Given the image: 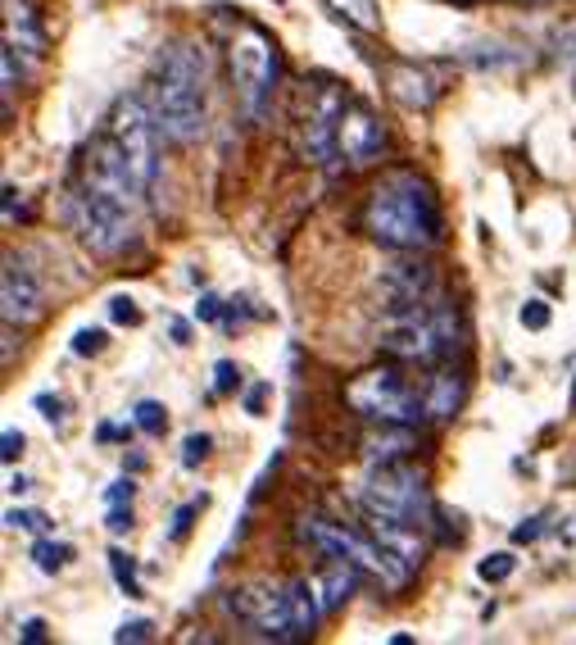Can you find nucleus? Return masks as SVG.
<instances>
[{"label": "nucleus", "mask_w": 576, "mask_h": 645, "mask_svg": "<svg viewBox=\"0 0 576 645\" xmlns=\"http://www.w3.org/2000/svg\"><path fill=\"white\" fill-rule=\"evenodd\" d=\"M359 228L368 232L377 246L386 250H431L445 237V214H440V200L431 191L427 178L400 169L386 173L377 187L368 191L359 209Z\"/></svg>", "instance_id": "f257e3e1"}, {"label": "nucleus", "mask_w": 576, "mask_h": 645, "mask_svg": "<svg viewBox=\"0 0 576 645\" xmlns=\"http://www.w3.org/2000/svg\"><path fill=\"white\" fill-rule=\"evenodd\" d=\"M205 82V50H196L191 41H173L159 55L155 82H150V110L173 146H196L205 137Z\"/></svg>", "instance_id": "f03ea898"}, {"label": "nucleus", "mask_w": 576, "mask_h": 645, "mask_svg": "<svg viewBox=\"0 0 576 645\" xmlns=\"http://www.w3.org/2000/svg\"><path fill=\"white\" fill-rule=\"evenodd\" d=\"M463 337H468V332H463L459 305L436 291V296L422 300V305L386 314V323H381V332H377V346H381V355L400 359V364L440 368L463 350Z\"/></svg>", "instance_id": "7ed1b4c3"}, {"label": "nucleus", "mask_w": 576, "mask_h": 645, "mask_svg": "<svg viewBox=\"0 0 576 645\" xmlns=\"http://www.w3.org/2000/svg\"><path fill=\"white\" fill-rule=\"evenodd\" d=\"M295 536H300L304 546L318 550L323 559H350V564H359L363 573H368L377 586H386V591H400V586L413 577V568H404L391 550L381 546L377 536H363V532H354V527L332 523V518H323V514L300 518Z\"/></svg>", "instance_id": "20e7f679"}, {"label": "nucleus", "mask_w": 576, "mask_h": 645, "mask_svg": "<svg viewBox=\"0 0 576 645\" xmlns=\"http://www.w3.org/2000/svg\"><path fill=\"white\" fill-rule=\"evenodd\" d=\"M359 505L368 518H395V523H418L431 527L436 518V500H431L427 477L409 464H377L359 487Z\"/></svg>", "instance_id": "39448f33"}, {"label": "nucleus", "mask_w": 576, "mask_h": 645, "mask_svg": "<svg viewBox=\"0 0 576 645\" xmlns=\"http://www.w3.org/2000/svg\"><path fill=\"white\" fill-rule=\"evenodd\" d=\"M227 60H232V82H236V96H241V110L259 123L268 114V105H273L277 78H282L277 41L268 37L259 23H241L232 37V50H227Z\"/></svg>", "instance_id": "423d86ee"}, {"label": "nucleus", "mask_w": 576, "mask_h": 645, "mask_svg": "<svg viewBox=\"0 0 576 645\" xmlns=\"http://www.w3.org/2000/svg\"><path fill=\"white\" fill-rule=\"evenodd\" d=\"M132 209L137 205H127V200L82 182L69 200V223L87 250H96V255H123V250L132 246V232H137Z\"/></svg>", "instance_id": "0eeeda50"}, {"label": "nucleus", "mask_w": 576, "mask_h": 645, "mask_svg": "<svg viewBox=\"0 0 576 645\" xmlns=\"http://www.w3.org/2000/svg\"><path fill=\"white\" fill-rule=\"evenodd\" d=\"M345 400L359 409L368 423H413L418 427L427 418V405H422V391L404 378L400 368L381 364V368H368L359 378L345 387Z\"/></svg>", "instance_id": "6e6552de"}, {"label": "nucleus", "mask_w": 576, "mask_h": 645, "mask_svg": "<svg viewBox=\"0 0 576 645\" xmlns=\"http://www.w3.org/2000/svg\"><path fill=\"white\" fill-rule=\"evenodd\" d=\"M345 87L336 82H304L300 96V114H295V128H300V155L318 169H327L341 150V119H345Z\"/></svg>", "instance_id": "1a4fd4ad"}, {"label": "nucleus", "mask_w": 576, "mask_h": 645, "mask_svg": "<svg viewBox=\"0 0 576 645\" xmlns=\"http://www.w3.org/2000/svg\"><path fill=\"white\" fill-rule=\"evenodd\" d=\"M105 132L118 141V150H123L137 187L150 191V182H155V173H159V137H164L159 123H155V110H150L141 96H118L114 110H109Z\"/></svg>", "instance_id": "9d476101"}, {"label": "nucleus", "mask_w": 576, "mask_h": 645, "mask_svg": "<svg viewBox=\"0 0 576 645\" xmlns=\"http://www.w3.org/2000/svg\"><path fill=\"white\" fill-rule=\"evenodd\" d=\"M232 614L250 623L264 641H300L291 605V582H250L232 591Z\"/></svg>", "instance_id": "9b49d317"}, {"label": "nucleus", "mask_w": 576, "mask_h": 645, "mask_svg": "<svg viewBox=\"0 0 576 645\" xmlns=\"http://www.w3.org/2000/svg\"><path fill=\"white\" fill-rule=\"evenodd\" d=\"M418 255L422 250H404V259H391L377 273V296L386 305V314H400V309H413L436 296V268Z\"/></svg>", "instance_id": "f8f14e48"}, {"label": "nucleus", "mask_w": 576, "mask_h": 645, "mask_svg": "<svg viewBox=\"0 0 576 645\" xmlns=\"http://www.w3.org/2000/svg\"><path fill=\"white\" fill-rule=\"evenodd\" d=\"M386 91L400 100L404 110H431L445 96V73L431 69V64L395 60V64H386Z\"/></svg>", "instance_id": "ddd939ff"}, {"label": "nucleus", "mask_w": 576, "mask_h": 645, "mask_svg": "<svg viewBox=\"0 0 576 645\" xmlns=\"http://www.w3.org/2000/svg\"><path fill=\"white\" fill-rule=\"evenodd\" d=\"M381 150H386V123L363 100H350L341 119V155L350 159L354 169H363V164L381 159Z\"/></svg>", "instance_id": "4468645a"}, {"label": "nucleus", "mask_w": 576, "mask_h": 645, "mask_svg": "<svg viewBox=\"0 0 576 645\" xmlns=\"http://www.w3.org/2000/svg\"><path fill=\"white\" fill-rule=\"evenodd\" d=\"M0 314H5L10 328L41 318V287L14 255H5V273H0Z\"/></svg>", "instance_id": "2eb2a0df"}, {"label": "nucleus", "mask_w": 576, "mask_h": 645, "mask_svg": "<svg viewBox=\"0 0 576 645\" xmlns=\"http://www.w3.org/2000/svg\"><path fill=\"white\" fill-rule=\"evenodd\" d=\"M368 523H372V536H377L381 546L391 550L404 568H413V573H418L422 559H427V527L395 523V518H368Z\"/></svg>", "instance_id": "dca6fc26"}, {"label": "nucleus", "mask_w": 576, "mask_h": 645, "mask_svg": "<svg viewBox=\"0 0 576 645\" xmlns=\"http://www.w3.org/2000/svg\"><path fill=\"white\" fill-rule=\"evenodd\" d=\"M463 396H468V378H463L459 368H445L440 364L436 373L427 378V387H422V405H427V418H436V423H445V418L459 414Z\"/></svg>", "instance_id": "f3484780"}, {"label": "nucleus", "mask_w": 576, "mask_h": 645, "mask_svg": "<svg viewBox=\"0 0 576 645\" xmlns=\"http://www.w3.org/2000/svg\"><path fill=\"white\" fill-rule=\"evenodd\" d=\"M363 568L359 564H350V559H327L323 564V573L313 577V586H318V600H323V609H336V605H345V600L359 591V582H363Z\"/></svg>", "instance_id": "a211bd4d"}, {"label": "nucleus", "mask_w": 576, "mask_h": 645, "mask_svg": "<svg viewBox=\"0 0 576 645\" xmlns=\"http://www.w3.org/2000/svg\"><path fill=\"white\" fill-rule=\"evenodd\" d=\"M409 450H418L413 423H381V432H368V437H363V455H368L372 464H395V459H404Z\"/></svg>", "instance_id": "6ab92c4d"}, {"label": "nucleus", "mask_w": 576, "mask_h": 645, "mask_svg": "<svg viewBox=\"0 0 576 645\" xmlns=\"http://www.w3.org/2000/svg\"><path fill=\"white\" fill-rule=\"evenodd\" d=\"M5 41L14 50H28V55H41L46 50V37H41L37 19H32L28 0H5Z\"/></svg>", "instance_id": "aec40b11"}, {"label": "nucleus", "mask_w": 576, "mask_h": 645, "mask_svg": "<svg viewBox=\"0 0 576 645\" xmlns=\"http://www.w3.org/2000/svg\"><path fill=\"white\" fill-rule=\"evenodd\" d=\"M323 5L336 14V19L354 23V28H363V32H377V23H381L377 0H323Z\"/></svg>", "instance_id": "412c9836"}, {"label": "nucleus", "mask_w": 576, "mask_h": 645, "mask_svg": "<svg viewBox=\"0 0 576 645\" xmlns=\"http://www.w3.org/2000/svg\"><path fill=\"white\" fill-rule=\"evenodd\" d=\"M32 559H37L41 573H59V568L73 559V546H64V541H50V536H41L37 546H32Z\"/></svg>", "instance_id": "4be33fe9"}, {"label": "nucleus", "mask_w": 576, "mask_h": 645, "mask_svg": "<svg viewBox=\"0 0 576 645\" xmlns=\"http://www.w3.org/2000/svg\"><path fill=\"white\" fill-rule=\"evenodd\" d=\"M132 418H137L141 432H150V437H164V427H168V409L159 405V400H141V405L132 409Z\"/></svg>", "instance_id": "5701e85b"}, {"label": "nucleus", "mask_w": 576, "mask_h": 645, "mask_svg": "<svg viewBox=\"0 0 576 645\" xmlns=\"http://www.w3.org/2000/svg\"><path fill=\"white\" fill-rule=\"evenodd\" d=\"M109 568H114L118 586H123L127 596L137 600L141 596V586H137V564H132V555H123V550H109Z\"/></svg>", "instance_id": "b1692460"}, {"label": "nucleus", "mask_w": 576, "mask_h": 645, "mask_svg": "<svg viewBox=\"0 0 576 645\" xmlns=\"http://www.w3.org/2000/svg\"><path fill=\"white\" fill-rule=\"evenodd\" d=\"M518 568V559L508 555V550H499V555H490V559H481L477 564V573H481V582H504L508 573Z\"/></svg>", "instance_id": "393cba45"}, {"label": "nucleus", "mask_w": 576, "mask_h": 645, "mask_svg": "<svg viewBox=\"0 0 576 645\" xmlns=\"http://www.w3.org/2000/svg\"><path fill=\"white\" fill-rule=\"evenodd\" d=\"M209 446H214V441H209L205 432H191V437L182 441V464H186V468L205 464V459H209Z\"/></svg>", "instance_id": "a878e982"}, {"label": "nucleus", "mask_w": 576, "mask_h": 645, "mask_svg": "<svg viewBox=\"0 0 576 645\" xmlns=\"http://www.w3.org/2000/svg\"><path fill=\"white\" fill-rule=\"evenodd\" d=\"M105 332L100 328H78L73 332V355H100V350H105Z\"/></svg>", "instance_id": "bb28decb"}, {"label": "nucleus", "mask_w": 576, "mask_h": 645, "mask_svg": "<svg viewBox=\"0 0 576 645\" xmlns=\"http://www.w3.org/2000/svg\"><path fill=\"white\" fill-rule=\"evenodd\" d=\"M5 523H10L14 532H46V514H37V509H10Z\"/></svg>", "instance_id": "cd10ccee"}, {"label": "nucleus", "mask_w": 576, "mask_h": 645, "mask_svg": "<svg viewBox=\"0 0 576 645\" xmlns=\"http://www.w3.org/2000/svg\"><path fill=\"white\" fill-rule=\"evenodd\" d=\"M236 387H241V368H236L232 359H218L214 364V391L227 396V391H236Z\"/></svg>", "instance_id": "c85d7f7f"}, {"label": "nucleus", "mask_w": 576, "mask_h": 645, "mask_svg": "<svg viewBox=\"0 0 576 645\" xmlns=\"http://www.w3.org/2000/svg\"><path fill=\"white\" fill-rule=\"evenodd\" d=\"M109 318H114V323H127V328H137V323H141L137 300H132V296H114V300H109Z\"/></svg>", "instance_id": "c756f323"}, {"label": "nucleus", "mask_w": 576, "mask_h": 645, "mask_svg": "<svg viewBox=\"0 0 576 645\" xmlns=\"http://www.w3.org/2000/svg\"><path fill=\"white\" fill-rule=\"evenodd\" d=\"M518 318H522V328H531V332H545V328H549V305H545V300H527Z\"/></svg>", "instance_id": "7c9ffc66"}, {"label": "nucleus", "mask_w": 576, "mask_h": 645, "mask_svg": "<svg viewBox=\"0 0 576 645\" xmlns=\"http://www.w3.org/2000/svg\"><path fill=\"white\" fill-rule=\"evenodd\" d=\"M200 505H205V496L191 500V505H182V509L173 514V527H168V536H173V541H182V536H186V527H191V518L200 514Z\"/></svg>", "instance_id": "2f4dec72"}, {"label": "nucleus", "mask_w": 576, "mask_h": 645, "mask_svg": "<svg viewBox=\"0 0 576 645\" xmlns=\"http://www.w3.org/2000/svg\"><path fill=\"white\" fill-rule=\"evenodd\" d=\"M0 82H5V96L19 87V64H14V46H10V41H5V50H0Z\"/></svg>", "instance_id": "473e14b6"}, {"label": "nucleus", "mask_w": 576, "mask_h": 645, "mask_svg": "<svg viewBox=\"0 0 576 645\" xmlns=\"http://www.w3.org/2000/svg\"><path fill=\"white\" fill-rule=\"evenodd\" d=\"M19 455H23V432L5 427V432H0V459H5V464H14Z\"/></svg>", "instance_id": "72a5a7b5"}, {"label": "nucleus", "mask_w": 576, "mask_h": 645, "mask_svg": "<svg viewBox=\"0 0 576 645\" xmlns=\"http://www.w3.org/2000/svg\"><path fill=\"white\" fill-rule=\"evenodd\" d=\"M540 532H545V518H527V523H518V527H513V546H527V541H536V536Z\"/></svg>", "instance_id": "f704fd0d"}, {"label": "nucleus", "mask_w": 576, "mask_h": 645, "mask_svg": "<svg viewBox=\"0 0 576 645\" xmlns=\"http://www.w3.org/2000/svg\"><path fill=\"white\" fill-rule=\"evenodd\" d=\"M150 632H155V627L146 623V618H137V623H123L114 632V641H150Z\"/></svg>", "instance_id": "c9c22d12"}, {"label": "nucleus", "mask_w": 576, "mask_h": 645, "mask_svg": "<svg viewBox=\"0 0 576 645\" xmlns=\"http://www.w3.org/2000/svg\"><path fill=\"white\" fill-rule=\"evenodd\" d=\"M196 318H200V323H218V318H223V300H218V296H200Z\"/></svg>", "instance_id": "e433bc0d"}, {"label": "nucleus", "mask_w": 576, "mask_h": 645, "mask_svg": "<svg viewBox=\"0 0 576 645\" xmlns=\"http://www.w3.org/2000/svg\"><path fill=\"white\" fill-rule=\"evenodd\" d=\"M105 527H109V532H127V527H132V509H123V505H109Z\"/></svg>", "instance_id": "4c0bfd02"}, {"label": "nucleus", "mask_w": 576, "mask_h": 645, "mask_svg": "<svg viewBox=\"0 0 576 645\" xmlns=\"http://www.w3.org/2000/svg\"><path fill=\"white\" fill-rule=\"evenodd\" d=\"M23 641L41 645V641H46V623H41V618H28V623H23Z\"/></svg>", "instance_id": "58836bf2"}, {"label": "nucleus", "mask_w": 576, "mask_h": 645, "mask_svg": "<svg viewBox=\"0 0 576 645\" xmlns=\"http://www.w3.org/2000/svg\"><path fill=\"white\" fill-rule=\"evenodd\" d=\"M109 505H123V500H132V482H114V487L105 491Z\"/></svg>", "instance_id": "ea45409f"}, {"label": "nucleus", "mask_w": 576, "mask_h": 645, "mask_svg": "<svg viewBox=\"0 0 576 645\" xmlns=\"http://www.w3.org/2000/svg\"><path fill=\"white\" fill-rule=\"evenodd\" d=\"M37 409H46V418L55 423V418H64V400H50V396H37Z\"/></svg>", "instance_id": "a19ab883"}, {"label": "nucleus", "mask_w": 576, "mask_h": 645, "mask_svg": "<svg viewBox=\"0 0 576 645\" xmlns=\"http://www.w3.org/2000/svg\"><path fill=\"white\" fill-rule=\"evenodd\" d=\"M14 196H19V191L5 187V223H14V209H19V200H14Z\"/></svg>", "instance_id": "79ce46f5"}, {"label": "nucleus", "mask_w": 576, "mask_h": 645, "mask_svg": "<svg viewBox=\"0 0 576 645\" xmlns=\"http://www.w3.org/2000/svg\"><path fill=\"white\" fill-rule=\"evenodd\" d=\"M259 400H264V387H254L250 396H245V405H250V414H259Z\"/></svg>", "instance_id": "37998d69"}, {"label": "nucleus", "mask_w": 576, "mask_h": 645, "mask_svg": "<svg viewBox=\"0 0 576 645\" xmlns=\"http://www.w3.org/2000/svg\"><path fill=\"white\" fill-rule=\"evenodd\" d=\"M186 337H191V332H186V323H177V318H173V341H177V346H186Z\"/></svg>", "instance_id": "c03bdc74"}, {"label": "nucleus", "mask_w": 576, "mask_h": 645, "mask_svg": "<svg viewBox=\"0 0 576 645\" xmlns=\"http://www.w3.org/2000/svg\"><path fill=\"white\" fill-rule=\"evenodd\" d=\"M28 487H32L28 477H10V491H14V496H23V491H28Z\"/></svg>", "instance_id": "a18cd8bd"}, {"label": "nucleus", "mask_w": 576, "mask_h": 645, "mask_svg": "<svg viewBox=\"0 0 576 645\" xmlns=\"http://www.w3.org/2000/svg\"><path fill=\"white\" fill-rule=\"evenodd\" d=\"M563 55H567V60H572V64H576V32H572V37H567V41H563Z\"/></svg>", "instance_id": "49530a36"}, {"label": "nucleus", "mask_w": 576, "mask_h": 645, "mask_svg": "<svg viewBox=\"0 0 576 645\" xmlns=\"http://www.w3.org/2000/svg\"><path fill=\"white\" fill-rule=\"evenodd\" d=\"M572 405H576V387H572Z\"/></svg>", "instance_id": "de8ad7c7"}, {"label": "nucleus", "mask_w": 576, "mask_h": 645, "mask_svg": "<svg viewBox=\"0 0 576 645\" xmlns=\"http://www.w3.org/2000/svg\"><path fill=\"white\" fill-rule=\"evenodd\" d=\"M277 5H282V0H277Z\"/></svg>", "instance_id": "09e8293b"}]
</instances>
